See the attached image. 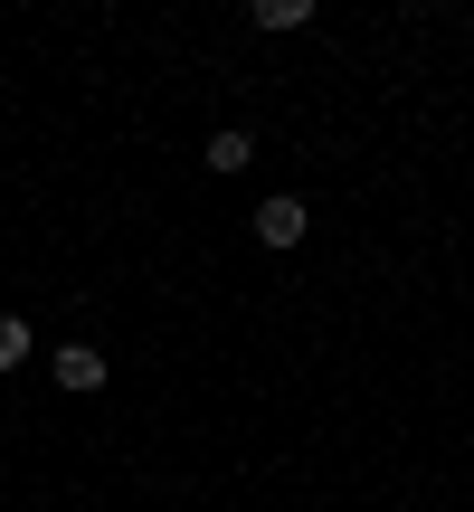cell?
I'll use <instances>...</instances> for the list:
<instances>
[{
    "mask_svg": "<svg viewBox=\"0 0 474 512\" xmlns=\"http://www.w3.org/2000/svg\"><path fill=\"white\" fill-rule=\"evenodd\" d=\"M48 380L86 399V389H105V351H95V342H57V351H48Z\"/></svg>",
    "mask_w": 474,
    "mask_h": 512,
    "instance_id": "cell-1",
    "label": "cell"
},
{
    "mask_svg": "<svg viewBox=\"0 0 474 512\" xmlns=\"http://www.w3.org/2000/svg\"><path fill=\"white\" fill-rule=\"evenodd\" d=\"M29 351H38V342H29V323H19V313H0V370H19Z\"/></svg>",
    "mask_w": 474,
    "mask_h": 512,
    "instance_id": "cell-5",
    "label": "cell"
},
{
    "mask_svg": "<svg viewBox=\"0 0 474 512\" xmlns=\"http://www.w3.org/2000/svg\"><path fill=\"white\" fill-rule=\"evenodd\" d=\"M256 29H304V19H313V0H256Z\"/></svg>",
    "mask_w": 474,
    "mask_h": 512,
    "instance_id": "cell-4",
    "label": "cell"
},
{
    "mask_svg": "<svg viewBox=\"0 0 474 512\" xmlns=\"http://www.w3.org/2000/svg\"><path fill=\"white\" fill-rule=\"evenodd\" d=\"M304 228H313V209H304V200H256V238H266V247H294Z\"/></svg>",
    "mask_w": 474,
    "mask_h": 512,
    "instance_id": "cell-2",
    "label": "cell"
},
{
    "mask_svg": "<svg viewBox=\"0 0 474 512\" xmlns=\"http://www.w3.org/2000/svg\"><path fill=\"white\" fill-rule=\"evenodd\" d=\"M256 162V133L247 124H219V133H209V171H247Z\"/></svg>",
    "mask_w": 474,
    "mask_h": 512,
    "instance_id": "cell-3",
    "label": "cell"
}]
</instances>
